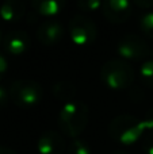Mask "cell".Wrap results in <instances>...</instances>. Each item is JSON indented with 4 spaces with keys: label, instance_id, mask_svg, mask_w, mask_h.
<instances>
[{
    "label": "cell",
    "instance_id": "obj_18",
    "mask_svg": "<svg viewBox=\"0 0 153 154\" xmlns=\"http://www.w3.org/2000/svg\"><path fill=\"white\" fill-rule=\"evenodd\" d=\"M141 146L145 154H153V131H146L141 139Z\"/></svg>",
    "mask_w": 153,
    "mask_h": 154
},
{
    "label": "cell",
    "instance_id": "obj_24",
    "mask_svg": "<svg viewBox=\"0 0 153 154\" xmlns=\"http://www.w3.org/2000/svg\"><path fill=\"white\" fill-rule=\"evenodd\" d=\"M0 154H18L15 150L10 149V147H5V146H0Z\"/></svg>",
    "mask_w": 153,
    "mask_h": 154
},
{
    "label": "cell",
    "instance_id": "obj_25",
    "mask_svg": "<svg viewBox=\"0 0 153 154\" xmlns=\"http://www.w3.org/2000/svg\"><path fill=\"white\" fill-rule=\"evenodd\" d=\"M111 154H129L127 152H123V150H115V152H113Z\"/></svg>",
    "mask_w": 153,
    "mask_h": 154
},
{
    "label": "cell",
    "instance_id": "obj_1",
    "mask_svg": "<svg viewBox=\"0 0 153 154\" xmlns=\"http://www.w3.org/2000/svg\"><path fill=\"white\" fill-rule=\"evenodd\" d=\"M89 108L80 100L65 103L58 114V127L69 138L76 139L88 125Z\"/></svg>",
    "mask_w": 153,
    "mask_h": 154
},
{
    "label": "cell",
    "instance_id": "obj_9",
    "mask_svg": "<svg viewBox=\"0 0 153 154\" xmlns=\"http://www.w3.org/2000/svg\"><path fill=\"white\" fill-rule=\"evenodd\" d=\"M31 46V41L26 31L22 30H12L7 32L3 39V48L7 53L12 56H20L24 54Z\"/></svg>",
    "mask_w": 153,
    "mask_h": 154
},
{
    "label": "cell",
    "instance_id": "obj_15",
    "mask_svg": "<svg viewBox=\"0 0 153 154\" xmlns=\"http://www.w3.org/2000/svg\"><path fill=\"white\" fill-rule=\"evenodd\" d=\"M140 29L142 34L149 39H153V11H148L140 18Z\"/></svg>",
    "mask_w": 153,
    "mask_h": 154
},
{
    "label": "cell",
    "instance_id": "obj_12",
    "mask_svg": "<svg viewBox=\"0 0 153 154\" xmlns=\"http://www.w3.org/2000/svg\"><path fill=\"white\" fill-rule=\"evenodd\" d=\"M31 5L38 15L52 19L62 12L67 0H31Z\"/></svg>",
    "mask_w": 153,
    "mask_h": 154
},
{
    "label": "cell",
    "instance_id": "obj_4",
    "mask_svg": "<svg viewBox=\"0 0 153 154\" xmlns=\"http://www.w3.org/2000/svg\"><path fill=\"white\" fill-rule=\"evenodd\" d=\"M10 99L15 106L20 108H31L42 101L43 99V88L35 80L22 79L16 80L11 84Z\"/></svg>",
    "mask_w": 153,
    "mask_h": 154
},
{
    "label": "cell",
    "instance_id": "obj_10",
    "mask_svg": "<svg viewBox=\"0 0 153 154\" xmlns=\"http://www.w3.org/2000/svg\"><path fill=\"white\" fill-rule=\"evenodd\" d=\"M37 149L39 154H64L65 141L57 131L48 130L41 134L37 142Z\"/></svg>",
    "mask_w": 153,
    "mask_h": 154
},
{
    "label": "cell",
    "instance_id": "obj_5",
    "mask_svg": "<svg viewBox=\"0 0 153 154\" xmlns=\"http://www.w3.org/2000/svg\"><path fill=\"white\" fill-rule=\"evenodd\" d=\"M68 32L72 42L77 46H88L98 38V27L86 15L77 14L69 20Z\"/></svg>",
    "mask_w": 153,
    "mask_h": 154
},
{
    "label": "cell",
    "instance_id": "obj_21",
    "mask_svg": "<svg viewBox=\"0 0 153 154\" xmlns=\"http://www.w3.org/2000/svg\"><path fill=\"white\" fill-rule=\"evenodd\" d=\"M142 95H144L142 89H140L138 87H133L132 89H130V99L134 100V101H141L142 100V97H144Z\"/></svg>",
    "mask_w": 153,
    "mask_h": 154
},
{
    "label": "cell",
    "instance_id": "obj_13",
    "mask_svg": "<svg viewBox=\"0 0 153 154\" xmlns=\"http://www.w3.org/2000/svg\"><path fill=\"white\" fill-rule=\"evenodd\" d=\"M53 91L54 97H57L58 100H64L65 103L68 101L76 100L75 95H76V87L69 81H58L53 85L52 88Z\"/></svg>",
    "mask_w": 153,
    "mask_h": 154
},
{
    "label": "cell",
    "instance_id": "obj_23",
    "mask_svg": "<svg viewBox=\"0 0 153 154\" xmlns=\"http://www.w3.org/2000/svg\"><path fill=\"white\" fill-rule=\"evenodd\" d=\"M133 3L140 8H152L153 7V0H133Z\"/></svg>",
    "mask_w": 153,
    "mask_h": 154
},
{
    "label": "cell",
    "instance_id": "obj_2",
    "mask_svg": "<svg viewBox=\"0 0 153 154\" xmlns=\"http://www.w3.org/2000/svg\"><path fill=\"white\" fill-rule=\"evenodd\" d=\"M146 128L142 119H138L134 115H118L108 125V135L113 138V141L123 146L137 143L144 138Z\"/></svg>",
    "mask_w": 153,
    "mask_h": 154
},
{
    "label": "cell",
    "instance_id": "obj_11",
    "mask_svg": "<svg viewBox=\"0 0 153 154\" xmlns=\"http://www.w3.org/2000/svg\"><path fill=\"white\" fill-rule=\"evenodd\" d=\"M26 4L23 0H5L0 5V18L4 22L15 23L24 18Z\"/></svg>",
    "mask_w": 153,
    "mask_h": 154
},
{
    "label": "cell",
    "instance_id": "obj_16",
    "mask_svg": "<svg viewBox=\"0 0 153 154\" xmlns=\"http://www.w3.org/2000/svg\"><path fill=\"white\" fill-rule=\"evenodd\" d=\"M68 154H91V149L86 141L76 138L68 146Z\"/></svg>",
    "mask_w": 153,
    "mask_h": 154
},
{
    "label": "cell",
    "instance_id": "obj_6",
    "mask_svg": "<svg viewBox=\"0 0 153 154\" xmlns=\"http://www.w3.org/2000/svg\"><path fill=\"white\" fill-rule=\"evenodd\" d=\"M121 60L125 61H141L151 54V48L137 34H126L119 39L117 46Z\"/></svg>",
    "mask_w": 153,
    "mask_h": 154
},
{
    "label": "cell",
    "instance_id": "obj_26",
    "mask_svg": "<svg viewBox=\"0 0 153 154\" xmlns=\"http://www.w3.org/2000/svg\"><path fill=\"white\" fill-rule=\"evenodd\" d=\"M3 39H4V35H3V31L0 30V45H3Z\"/></svg>",
    "mask_w": 153,
    "mask_h": 154
},
{
    "label": "cell",
    "instance_id": "obj_14",
    "mask_svg": "<svg viewBox=\"0 0 153 154\" xmlns=\"http://www.w3.org/2000/svg\"><path fill=\"white\" fill-rule=\"evenodd\" d=\"M140 79L145 87L153 88V60H146L140 66Z\"/></svg>",
    "mask_w": 153,
    "mask_h": 154
},
{
    "label": "cell",
    "instance_id": "obj_22",
    "mask_svg": "<svg viewBox=\"0 0 153 154\" xmlns=\"http://www.w3.org/2000/svg\"><path fill=\"white\" fill-rule=\"evenodd\" d=\"M8 69V64H7V60L4 58V56H3L2 53H0V80L4 77L5 72H7Z\"/></svg>",
    "mask_w": 153,
    "mask_h": 154
},
{
    "label": "cell",
    "instance_id": "obj_20",
    "mask_svg": "<svg viewBox=\"0 0 153 154\" xmlns=\"http://www.w3.org/2000/svg\"><path fill=\"white\" fill-rule=\"evenodd\" d=\"M10 100H11L10 99V92H8L4 87L0 85V108H4Z\"/></svg>",
    "mask_w": 153,
    "mask_h": 154
},
{
    "label": "cell",
    "instance_id": "obj_7",
    "mask_svg": "<svg viewBox=\"0 0 153 154\" xmlns=\"http://www.w3.org/2000/svg\"><path fill=\"white\" fill-rule=\"evenodd\" d=\"M102 12L111 23H125L132 15V4L130 0H103Z\"/></svg>",
    "mask_w": 153,
    "mask_h": 154
},
{
    "label": "cell",
    "instance_id": "obj_27",
    "mask_svg": "<svg viewBox=\"0 0 153 154\" xmlns=\"http://www.w3.org/2000/svg\"><path fill=\"white\" fill-rule=\"evenodd\" d=\"M152 54H153V51H152Z\"/></svg>",
    "mask_w": 153,
    "mask_h": 154
},
{
    "label": "cell",
    "instance_id": "obj_8",
    "mask_svg": "<svg viewBox=\"0 0 153 154\" xmlns=\"http://www.w3.org/2000/svg\"><path fill=\"white\" fill-rule=\"evenodd\" d=\"M65 37V29L58 20L49 19L43 22L37 30V38L41 43L46 46L57 45Z\"/></svg>",
    "mask_w": 153,
    "mask_h": 154
},
{
    "label": "cell",
    "instance_id": "obj_17",
    "mask_svg": "<svg viewBox=\"0 0 153 154\" xmlns=\"http://www.w3.org/2000/svg\"><path fill=\"white\" fill-rule=\"evenodd\" d=\"M102 2L103 0H77V7L86 12H94L98 8H102Z\"/></svg>",
    "mask_w": 153,
    "mask_h": 154
},
{
    "label": "cell",
    "instance_id": "obj_19",
    "mask_svg": "<svg viewBox=\"0 0 153 154\" xmlns=\"http://www.w3.org/2000/svg\"><path fill=\"white\" fill-rule=\"evenodd\" d=\"M142 123L145 126L146 131H153V108L148 109L142 118Z\"/></svg>",
    "mask_w": 153,
    "mask_h": 154
},
{
    "label": "cell",
    "instance_id": "obj_3",
    "mask_svg": "<svg viewBox=\"0 0 153 154\" xmlns=\"http://www.w3.org/2000/svg\"><path fill=\"white\" fill-rule=\"evenodd\" d=\"M100 80L110 89H126L134 81V69L125 60H110L100 68Z\"/></svg>",
    "mask_w": 153,
    "mask_h": 154
}]
</instances>
